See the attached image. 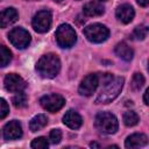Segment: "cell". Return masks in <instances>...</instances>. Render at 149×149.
<instances>
[{"label":"cell","instance_id":"cell-1","mask_svg":"<svg viewBox=\"0 0 149 149\" xmlns=\"http://www.w3.org/2000/svg\"><path fill=\"white\" fill-rule=\"evenodd\" d=\"M102 87L95 99L98 104H108L114 100L122 90L123 86V78L121 77H113L111 73H105L101 77Z\"/></svg>","mask_w":149,"mask_h":149},{"label":"cell","instance_id":"cell-2","mask_svg":"<svg viewBox=\"0 0 149 149\" xmlns=\"http://www.w3.org/2000/svg\"><path fill=\"white\" fill-rule=\"evenodd\" d=\"M36 70L44 78H54L61 70V61L55 54L43 55L36 64Z\"/></svg>","mask_w":149,"mask_h":149},{"label":"cell","instance_id":"cell-3","mask_svg":"<svg viewBox=\"0 0 149 149\" xmlns=\"http://www.w3.org/2000/svg\"><path fill=\"white\" fill-rule=\"evenodd\" d=\"M94 125L97 129L105 134H114L118 130L119 123L115 115L108 112H100L95 116Z\"/></svg>","mask_w":149,"mask_h":149},{"label":"cell","instance_id":"cell-4","mask_svg":"<svg viewBox=\"0 0 149 149\" xmlns=\"http://www.w3.org/2000/svg\"><path fill=\"white\" fill-rule=\"evenodd\" d=\"M84 35L86 36V38L90 42L93 43H101L104 41L107 40V37L109 36V30L100 23H93L87 26L84 29Z\"/></svg>","mask_w":149,"mask_h":149},{"label":"cell","instance_id":"cell-5","mask_svg":"<svg viewBox=\"0 0 149 149\" xmlns=\"http://www.w3.org/2000/svg\"><path fill=\"white\" fill-rule=\"evenodd\" d=\"M56 40L59 47L62 48H71L76 40V33L73 28L69 24H61L56 30Z\"/></svg>","mask_w":149,"mask_h":149},{"label":"cell","instance_id":"cell-6","mask_svg":"<svg viewBox=\"0 0 149 149\" xmlns=\"http://www.w3.org/2000/svg\"><path fill=\"white\" fill-rule=\"evenodd\" d=\"M8 38L10 43L17 49H24L30 43V35L23 28H14L9 31Z\"/></svg>","mask_w":149,"mask_h":149},{"label":"cell","instance_id":"cell-7","mask_svg":"<svg viewBox=\"0 0 149 149\" xmlns=\"http://www.w3.org/2000/svg\"><path fill=\"white\" fill-rule=\"evenodd\" d=\"M33 28L37 33H45L51 26V13L47 9L37 12L33 17Z\"/></svg>","mask_w":149,"mask_h":149},{"label":"cell","instance_id":"cell-8","mask_svg":"<svg viewBox=\"0 0 149 149\" xmlns=\"http://www.w3.org/2000/svg\"><path fill=\"white\" fill-rule=\"evenodd\" d=\"M40 102H41V106L44 109H47L51 113H55L64 106L65 100L62 95L56 94V93H51V94H47V95L42 97Z\"/></svg>","mask_w":149,"mask_h":149},{"label":"cell","instance_id":"cell-9","mask_svg":"<svg viewBox=\"0 0 149 149\" xmlns=\"http://www.w3.org/2000/svg\"><path fill=\"white\" fill-rule=\"evenodd\" d=\"M98 85H99V77H98V74L90 73V74H87L81 80L78 91H79V93L81 95L88 97V95L93 94V92L95 91V88L98 87Z\"/></svg>","mask_w":149,"mask_h":149},{"label":"cell","instance_id":"cell-10","mask_svg":"<svg viewBox=\"0 0 149 149\" xmlns=\"http://www.w3.org/2000/svg\"><path fill=\"white\" fill-rule=\"evenodd\" d=\"M5 87L9 92H21L26 87V81L15 73H9L5 77Z\"/></svg>","mask_w":149,"mask_h":149},{"label":"cell","instance_id":"cell-11","mask_svg":"<svg viewBox=\"0 0 149 149\" xmlns=\"http://www.w3.org/2000/svg\"><path fill=\"white\" fill-rule=\"evenodd\" d=\"M3 136L6 140H17L22 136V127L19 121H9L3 127Z\"/></svg>","mask_w":149,"mask_h":149},{"label":"cell","instance_id":"cell-12","mask_svg":"<svg viewBox=\"0 0 149 149\" xmlns=\"http://www.w3.org/2000/svg\"><path fill=\"white\" fill-rule=\"evenodd\" d=\"M115 15H116V19L120 22H122V23H129L134 19L135 12H134V8L130 5L123 3V5H120L116 8Z\"/></svg>","mask_w":149,"mask_h":149},{"label":"cell","instance_id":"cell-13","mask_svg":"<svg viewBox=\"0 0 149 149\" xmlns=\"http://www.w3.org/2000/svg\"><path fill=\"white\" fill-rule=\"evenodd\" d=\"M17 17H19V14L16 9L13 7L1 10L0 12V28H5V27L13 24L17 20Z\"/></svg>","mask_w":149,"mask_h":149},{"label":"cell","instance_id":"cell-14","mask_svg":"<svg viewBox=\"0 0 149 149\" xmlns=\"http://www.w3.org/2000/svg\"><path fill=\"white\" fill-rule=\"evenodd\" d=\"M63 122H64V125H66L71 129H78L81 126L83 120H81V116L76 111L70 109L63 116Z\"/></svg>","mask_w":149,"mask_h":149},{"label":"cell","instance_id":"cell-15","mask_svg":"<svg viewBox=\"0 0 149 149\" xmlns=\"http://www.w3.org/2000/svg\"><path fill=\"white\" fill-rule=\"evenodd\" d=\"M148 143V137L144 135V134H141V133H136V134H133L130 136L127 137L126 142H125V146L126 148H140V147H143Z\"/></svg>","mask_w":149,"mask_h":149},{"label":"cell","instance_id":"cell-16","mask_svg":"<svg viewBox=\"0 0 149 149\" xmlns=\"http://www.w3.org/2000/svg\"><path fill=\"white\" fill-rule=\"evenodd\" d=\"M83 12L87 16H99V15L104 14L105 8L99 1H91L84 6Z\"/></svg>","mask_w":149,"mask_h":149},{"label":"cell","instance_id":"cell-17","mask_svg":"<svg viewBox=\"0 0 149 149\" xmlns=\"http://www.w3.org/2000/svg\"><path fill=\"white\" fill-rule=\"evenodd\" d=\"M115 54L120 58H122L123 61H127V62L130 61L133 58V56H134L133 49L127 43H125V42H121V43H118L116 44V47H115Z\"/></svg>","mask_w":149,"mask_h":149},{"label":"cell","instance_id":"cell-18","mask_svg":"<svg viewBox=\"0 0 149 149\" xmlns=\"http://www.w3.org/2000/svg\"><path fill=\"white\" fill-rule=\"evenodd\" d=\"M47 123H48L47 116H45L44 114H37V115H35V116L30 120V122H29V128H30L31 132H37V130L44 128V127L47 126Z\"/></svg>","mask_w":149,"mask_h":149},{"label":"cell","instance_id":"cell-19","mask_svg":"<svg viewBox=\"0 0 149 149\" xmlns=\"http://www.w3.org/2000/svg\"><path fill=\"white\" fill-rule=\"evenodd\" d=\"M27 101H28L27 95L24 93H22V91L21 92H16V94L12 98V102H13V105L16 108H23V107H26Z\"/></svg>","mask_w":149,"mask_h":149},{"label":"cell","instance_id":"cell-20","mask_svg":"<svg viewBox=\"0 0 149 149\" xmlns=\"http://www.w3.org/2000/svg\"><path fill=\"white\" fill-rule=\"evenodd\" d=\"M123 122L126 126L133 127L139 122V115L133 111H128L123 114Z\"/></svg>","mask_w":149,"mask_h":149},{"label":"cell","instance_id":"cell-21","mask_svg":"<svg viewBox=\"0 0 149 149\" xmlns=\"http://www.w3.org/2000/svg\"><path fill=\"white\" fill-rule=\"evenodd\" d=\"M144 84V77L142 73H135L132 78V83H130V87L133 91H140L142 88Z\"/></svg>","mask_w":149,"mask_h":149},{"label":"cell","instance_id":"cell-22","mask_svg":"<svg viewBox=\"0 0 149 149\" xmlns=\"http://www.w3.org/2000/svg\"><path fill=\"white\" fill-rule=\"evenodd\" d=\"M12 58V52L3 45H0V68L6 66Z\"/></svg>","mask_w":149,"mask_h":149},{"label":"cell","instance_id":"cell-23","mask_svg":"<svg viewBox=\"0 0 149 149\" xmlns=\"http://www.w3.org/2000/svg\"><path fill=\"white\" fill-rule=\"evenodd\" d=\"M147 34H148V28L146 26H139L134 29L132 36L135 40H144L147 37Z\"/></svg>","mask_w":149,"mask_h":149},{"label":"cell","instance_id":"cell-24","mask_svg":"<svg viewBox=\"0 0 149 149\" xmlns=\"http://www.w3.org/2000/svg\"><path fill=\"white\" fill-rule=\"evenodd\" d=\"M30 146L34 149H44V148H48L49 143H48V141H47L45 137L41 136V137H36L35 140H33V142H31Z\"/></svg>","mask_w":149,"mask_h":149},{"label":"cell","instance_id":"cell-25","mask_svg":"<svg viewBox=\"0 0 149 149\" xmlns=\"http://www.w3.org/2000/svg\"><path fill=\"white\" fill-rule=\"evenodd\" d=\"M49 140L51 143L56 144V143H59L61 140H62V132L59 129H52L49 134Z\"/></svg>","mask_w":149,"mask_h":149},{"label":"cell","instance_id":"cell-26","mask_svg":"<svg viewBox=\"0 0 149 149\" xmlns=\"http://www.w3.org/2000/svg\"><path fill=\"white\" fill-rule=\"evenodd\" d=\"M9 112V107H8V104L6 102L5 99L0 98V119H3L7 116Z\"/></svg>","mask_w":149,"mask_h":149},{"label":"cell","instance_id":"cell-27","mask_svg":"<svg viewBox=\"0 0 149 149\" xmlns=\"http://www.w3.org/2000/svg\"><path fill=\"white\" fill-rule=\"evenodd\" d=\"M136 1H137V3H139L140 6H142V7H147L148 3H149V0H136Z\"/></svg>","mask_w":149,"mask_h":149},{"label":"cell","instance_id":"cell-28","mask_svg":"<svg viewBox=\"0 0 149 149\" xmlns=\"http://www.w3.org/2000/svg\"><path fill=\"white\" fill-rule=\"evenodd\" d=\"M148 90H146V92H144V95H143V101H144V104L146 105H148L149 102H148Z\"/></svg>","mask_w":149,"mask_h":149},{"label":"cell","instance_id":"cell-29","mask_svg":"<svg viewBox=\"0 0 149 149\" xmlns=\"http://www.w3.org/2000/svg\"><path fill=\"white\" fill-rule=\"evenodd\" d=\"M90 146H91V147H97V148H99V147H100V146H99L98 143H94V142H92V143H91Z\"/></svg>","mask_w":149,"mask_h":149},{"label":"cell","instance_id":"cell-30","mask_svg":"<svg viewBox=\"0 0 149 149\" xmlns=\"http://www.w3.org/2000/svg\"><path fill=\"white\" fill-rule=\"evenodd\" d=\"M99 2H102V1H106V0H98Z\"/></svg>","mask_w":149,"mask_h":149},{"label":"cell","instance_id":"cell-31","mask_svg":"<svg viewBox=\"0 0 149 149\" xmlns=\"http://www.w3.org/2000/svg\"><path fill=\"white\" fill-rule=\"evenodd\" d=\"M55 1H57V2H61V1H62V0H55Z\"/></svg>","mask_w":149,"mask_h":149}]
</instances>
